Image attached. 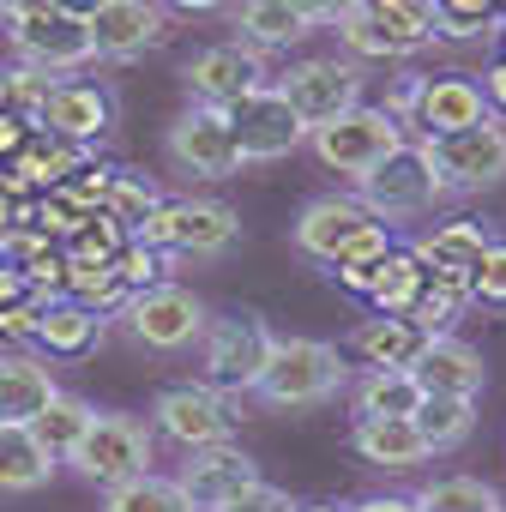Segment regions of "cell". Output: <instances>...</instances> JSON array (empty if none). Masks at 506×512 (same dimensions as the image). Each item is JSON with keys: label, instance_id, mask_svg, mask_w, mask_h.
Returning a JSON list of instances; mask_svg holds the SVG:
<instances>
[{"label": "cell", "instance_id": "obj_1", "mask_svg": "<svg viewBox=\"0 0 506 512\" xmlns=\"http://www.w3.org/2000/svg\"><path fill=\"white\" fill-rule=\"evenodd\" d=\"M350 386V362L338 344L326 338H278L266 344V368L253 380L247 398H260L266 410H314V404H332L338 392Z\"/></svg>", "mask_w": 506, "mask_h": 512}, {"label": "cell", "instance_id": "obj_2", "mask_svg": "<svg viewBox=\"0 0 506 512\" xmlns=\"http://www.w3.org/2000/svg\"><path fill=\"white\" fill-rule=\"evenodd\" d=\"M356 199L392 229V223L428 217V211L446 199V187H440V175H434L428 145H422V139H404V145H392L368 175H356Z\"/></svg>", "mask_w": 506, "mask_h": 512}, {"label": "cell", "instance_id": "obj_3", "mask_svg": "<svg viewBox=\"0 0 506 512\" xmlns=\"http://www.w3.org/2000/svg\"><path fill=\"white\" fill-rule=\"evenodd\" d=\"M0 25H7V43H13V55H19L25 67H37V73H55V79H67V73H85V67L97 61L85 19L61 13L55 0H13V13L0 19Z\"/></svg>", "mask_w": 506, "mask_h": 512}, {"label": "cell", "instance_id": "obj_4", "mask_svg": "<svg viewBox=\"0 0 506 512\" xmlns=\"http://www.w3.org/2000/svg\"><path fill=\"white\" fill-rule=\"evenodd\" d=\"M205 320H211V308L193 296V290H181V284H145V290H133L127 302H121V332H127V344H139V350H151V356H181V350H193L199 344V332H205Z\"/></svg>", "mask_w": 506, "mask_h": 512}, {"label": "cell", "instance_id": "obj_5", "mask_svg": "<svg viewBox=\"0 0 506 512\" xmlns=\"http://www.w3.org/2000/svg\"><path fill=\"white\" fill-rule=\"evenodd\" d=\"M235 235H241V223L223 199H157L151 217L133 229V241H145L157 253H193V260H223Z\"/></svg>", "mask_w": 506, "mask_h": 512}, {"label": "cell", "instance_id": "obj_6", "mask_svg": "<svg viewBox=\"0 0 506 512\" xmlns=\"http://www.w3.org/2000/svg\"><path fill=\"white\" fill-rule=\"evenodd\" d=\"M67 464H73L85 482L115 488V482H127V476H139V470L157 464V428L139 422V416H121V410H97Z\"/></svg>", "mask_w": 506, "mask_h": 512}, {"label": "cell", "instance_id": "obj_7", "mask_svg": "<svg viewBox=\"0 0 506 512\" xmlns=\"http://www.w3.org/2000/svg\"><path fill=\"white\" fill-rule=\"evenodd\" d=\"M223 121H229V133H235L241 163H278V157H290V151L308 145V121L284 103V91H278L272 79L253 85V91L235 97V103H223Z\"/></svg>", "mask_w": 506, "mask_h": 512}, {"label": "cell", "instance_id": "obj_8", "mask_svg": "<svg viewBox=\"0 0 506 512\" xmlns=\"http://www.w3.org/2000/svg\"><path fill=\"white\" fill-rule=\"evenodd\" d=\"M410 133L386 115V109H368V103H356V109H344V115H332V121H320L314 133H308V145H314V157H320V169H332V175H368L392 145H404Z\"/></svg>", "mask_w": 506, "mask_h": 512}, {"label": "cell", "instance_id": "obj_9", "mask_svg": "<svg viewBox=\"0 0 506 512\" xmlns=\"http://www.w3.org/2000/svg\"><path fill=\"white\" fill-rule=\"evenodd\" d=\"M428 157H434V175L446 193H488L506 181V127L500 115L476 121V127H458V133H434L422 139Z\"/></svg>", "mask_w": 506, "mask_h": 512}, {"label": "cell", "instance_id": "obj_10", "mask_svg": "<svg viewBox=\"0 0 506 512\" xmlns=\"http://www.w3.org/2000/svg\"><path fill=\"white\" fill-rule=\"evenodd\" d=\"M266 344H272V326L260 314H229V320H205L199 332V362H205V386L229 392V398H247L253 380L266 368Z\"/></svg>", "mask_w": 506, "mask_h": 512}, {"label": "cell", "instance_id": "obj_11", "mask_svg": "<svg viewBox=\"0 0 506 512\" xmlns=\"http://www.w3.org/2000/svg\"><path fill=\"white\" fill-rule=\"evenodd\" d=\"M163 151H169V163H175L181 175H193V181H229V175L247 169L241 151H235V133H229L223 109H211V103H187V109L169 121Z\"/></svg>", "mask_w": 506, "mask_h": 512}, {"label": "cell", "instance_id": "obj_12", "mask_svg": "<svg viewBox=\"0 0 506 512\" xmlns=\"http://www.w3.org/2000/svg\"><path fill=\"white\" fill-rule=\"evenodd\" d=\"M235 398L229 392H217V386H169V392H157V404H151V428L169 440V446H181V452H199V446H217V440H229L235 434Z\"/></svg>", "mask_w": 506, "mask_h": 512}, {"label": "cell", "instance_id": "obj_13", "mask_svg": "<svg viewBox=\"0 0 506 512\" xmlns=\"http://www.w3.org/2000/svg\"><path fill=\"white\" fill-rule=\"evenodd\" d=\"M272 85H278L284 103L308 121V133H314L320 121H332V115H344V109L362 103V67H356V61H338V55H308V61L284 67Z\"/></svg>", "mask_w": 506, "mask_h": 512}, {"label": "cell", "instance_id": "obj_14", "mask_svg": "<svg viewBox=\"0 0 506 512\" xmlns=\"http://www.w3.org/2000/svg\"><path fill=\"white\" fill-rule=\"evenodd\" d=\"M266 79H272L266 49H253V43H241V37L211 43V49H199V55L181 67L187 97H193V103H211V109H223V103L247 97L253 85H266Z\"/></svg>", "mask_w": 506, "mask_h": 512}, {"label": "cell", "instance_id": "obj_15", "mask_svg": "<svg viewBox=\"0 0 506 512\" xmlns=\"http://www.w3.org/2000/svg\"><path fill=\"white\" fill-rule=\"evenodd\" d=\"M97 61H139L145 49L169 43V13L163 0H103V7L85 19Z\"/></svg>", "mask_w": 506, "mask_h": 512}, {"label": "cell", "instance_id": "obj_16", "mask_svg": "<svg viewBox=\"0 0 506 512\" xmlns=\"http://www.w3.org/2000/svg\"><path fill=\"white\" fill-rule=\"evenodd\" d=\"M374 223H380V217H374L356 193H320V199H308L302 217L290 223V241H296V253H308V260L332 266L338 253H344L356 235H368Z\"/></svg>", "mask_w": 506, "mask_h": 512}, {"label": "cell", "instance_id": "obj_17", "mask_svg": "<svg viewBox=\"0 0 506 512\" xmlns=\"http://www.w3.org/2000/svg\"><path fill=\"white\" fill-rule=\"evenodd\" d=\"M109 121H115V97L103 85H91V79H55L31 127H43L49 139H67V145H91V139L109 133Z\"/></svg>", "mask_w": 506, "mask_h": 512}, {"label": "cell", "instance_id": "obj_18", "mask_svg": "<svg viewBox=\"0 0 506 512\" xmlns=\"http://www.w3.org/2000/svg\"><path fill=\"white\" fill-rule=\"evenodd\" d=\"M488 97L476 79H416V97H410V139H434V133H458V127H476L488 121Z\"/></svg>", "mask_w": 506, "mask_h": 512}, {"label": "cell", "instance_id": "obj_19", "mask_svg": "<svg viewBox=\"0 0 506 512\" xmlns=\"http://www.w3.org/2000/svg\"><path fill=\"white\" fill-rule=\"evenodd\" d=\"M410 374L422 380V392H452V398H482L488 386V368H482V350L464 344L458 332H428Z\"/></svg>", "mask_w": 506, "mask_h": 512}, {"label": "cell", "instance_id": "obj_20", "mask_svg": "<svg viewBox=\"0 0 506 512\" xmlns=\"http://www.w3.org/2000/svg\"><path fill=\"white\" fill-rule=\"evenodd\" d=\"M253 476H260V464H253L241 446H229V440H217V446H199V452H187V464H181V488H187V500L199 506V512H211V506H223L235 488H247Z\"/></svg>", "mask_w": 506, "mask_h": 512}, {"label": "cell", "instance_id": "obj_21", "mask_svg": "<svg viewBox=\"0 0 506 512\" xmlns=\"http://www.w3.org/2000/svg\"><path fill=\"white\" fill-rule=\"evenodd\" d=\"M55 392H61V380H55L49 356L0 344V422H31Z\"/></svg>", "mask_w": 506, "mask_h": 512}, {"label": "cell", "instance_id": "obj_22", "mask_svg": "<svg viewBox=\"0 0 506 512\" xmlns=\"http://www.w3.org/2000/svg\"><path fill=\"white\" fill-rule=\"evenodd\" d=\"M350 446H356V458L374 464V470H416V464L434 458L410 416H356Z\"/></svg>", "mask_w": 506, "mask_h": 512}, {"label": "cell", "instance_id": "obj_23", "mask_svg": "<svg viewBox=\"0 0 506 512\" xmlns=\"http://www.w3.org/2000/svg\"><path fill=\"white\" fill-rule=\"evenodd\" d=\"M488 241H494L488 223H434L428 235L410 241V253H416V266H422L428 278H470L476 253H482Z\"/></svg>", "mask_w": 506, "mask_h": 512}, {"label": "cell", "instance_id": "obj_24", "mask_svg": "<svg viewBox=\"0 0 506 512\" xmlns=\"http://www.w3.org/2000/svg\"><path fill=\"white\" fill-rule=\"evenodd\" d=\"M422 326L416 320H404V314H374V320H362L356 332H350V356H362L368 368H410L416 362V350H422Z\"/></svg>", "mask_w": 506, "mask_h": 512}, {"label": "cell", "instance_id": "obj_25", "mask_svg": "<svg viewBox=\"0 0 506 512\" xmlns=\"http://www.w3.org/2000/svg\"><path fill=\"white\" fill-rule=\"evenodd\" d=\"M235 31H241V43L266 49V55L296 49L302 37H314V25L290 7V0H241V7H235Z\"/></svg>", "mask_w": 506, "mask_h": 512}, {"label": "cell", "instance_id": "obj_26", "mask_svg": "<svg viewBox=\"0 0 506 512\" xmlns=\"http://www.w3.org/2000/svg\"><path fill=\"white\" fill-rule=\"evenodd\" d=\"M97 338H103L97 308H85V302H43V308H37L31 344H43L49 356H85Z\"/></svg>", "mask_w": 506, "mask_h": 512}, {"label": "cell", "instance_id": "obj_27", "mask_svg": "<svg viewBox=\"0 0 506 512\" xmlns=\"http://www.w3.org/2000/svg\"><path fill=\"white\" fill-rule=\"evenodd\" d=\"M91 416H97V410H91L79 392H55V398H49V404H43L31 422H25V428H31V440H37V446H43L55 464H67V458H73V446L85 440Z\"/></svg>", "mask_w": 506, "mask_h": 512}, {"label": "cell", "instance_id": "obj_28", "mask_svg": "<svg viewBox=\"0 0 506 512\" xmlns=\"http://www.w3.org/2000/svg\"><path fill=\"white\" fill-rule=\"evenodd\" d=\"M55 476V458L31 440L25 422H0V494H37Z\"/></svg>", "mask_w": 506, "mask_h": 512}, {"label": "cell", "instance_id": "obj_29", "mask_svg": "<svg viewBox=\"0 0 506 512\" xmlns=\"http://www.w3.org/2000/svg\"><path fill=\"white\" fill-rule=\"evenodd\" d=\"M416 404H422V380L410 368H368L350 386L356 416H416Z\"/></svg>", "mask_w": 506, "mask_h": 512}, {"label": "cell", "instance_id": "obj_30", "mask_svg": "<svg viewBox=\"0 0 506 512\" xmlns=\"http://www.w3.org/2000/svg\"><path fill=\"white\" fill-rule=\"evenodd\" d=\"M416 434L428 440V452H452V446H464L470 440V428H476V398H452V392H422V404H416Z\"/></svg>", "mask_w": 506, "mask_h": 512}, {"label": "cell", "instance_id": "obj_31", "mask_svg": "<svg viewBox=\"0 0 506 512\" xmlns=\"http://www.w3.org/2000/svg\"><path fill=\"white\" fill-rule=\"evenodd\" d=\"M362 13L404 49V61L440 37V25H434V0H362Z\"/></svg>", "mask_w": 506, "mask_h": 512}, {"label": "cell", "instance_id": "obj_32", "mask_svg": "<svg viewBox=\"0 0 506 512\" xmlns=\"http://www.w3.org/2000/svg\"><path fill=\"white\" fill-rule=\"evenodd\" d=\"M103 494H109L103 512H199L187 500V488L175 476H157V470H139V476H127V482H115Z\"/></svg>", "mask_w": 506, "mask_h": 512}, {"label": "cell", "instance_id": "obj_33", "mask_svg": "<svg viewBox=\"0 0 506 512\" xmlns=\"http://www.w3.org/2000/svg\"><path fill=\"white\" fill-rule=\"evenodd\" d=\"M422 512H500L506 500H500V488L494 482H482V476H440V482H428L422 494H410Z\"/></svg>", "mask_w": 506, "mask_h": 512}, {"label": "cell", "instance_id": "obj_34", "mask_svg": "<svg viewBox=\"0 0 506 512\" xmlns=\"http://www.w3.org/2000/svg\"><path fill=\"white\" fill-rule=\"evenodd\" d=\"M416 290H422L416 253H410V247H392L386 266H380V278H374V290H368V302H374V314H404V308L416 302Z\"/></svg>", "mask_w": 506, "mask_h": 512}, {"label": "cell", "instance_id": "obj_35", "mask_svg": "<svg viewBox=\"0 0 506 512\" xmlns=\"http://www.w3.org/2000/svg\"><path fill=\"white\" fill-rule=\"evenodd\" d=\"M67 296L73 302H85V308H121L127 302V290H121V278H115V266L109 260H67Z\"/></svg>", "mask_w": 506, "mask_h": 512}, {"label": "cell", "instance_id": "obj_36", "mask_svg": "<svg viewBox=\"0 0 506 512\" xmlns=\"http://www.w3.org/2000/svg\"><path fill=\"white\" fill-rule=\"evenodd\" d=\"M163 193L151 187V181H139V175H121V169H109V187H103V211L133 235L145 217H151V205H157Z\"/></svg>", "mask_w": 506, "mask_h": 512}, {"label": "cell", "instance_id": "obj_37", "mask_svg": "<svg viewBox=\"0 0 506 512\" xmlns=\"http://www.w3.org/2000/svg\"><path fill=\"white\" fill-rule=\"evenodd\" d=\"M127 241V229L109 217V211H85L73 229H67V260H115Z\"/></svg>", "mask_w": 506, "mask_h": 512}, {"label": "cell", "instance_id": "obj_38", "mask_svg": "<svg viewBox=\"0 0 506 512\" xmlns=\"http://www.w3.org/2000/svg\"><path fill=\"white\" fill-rule=\"evenodd\" d=\"M49 85H55V73H37V67H7L0 73V115H19V121H37V109H43V97H49Z\"/></svg>", "mask_w": 506, "mask_h": 512}, {"label": "cell", "instance_id": "obj_39", "mask_svg": "<svg viewBox=\"0 0 506 512\" xmlns=\"http://www.w3.org/2000/svg\"><path fill=\"white\" fill-rule=\"evenodd\" d=\"M500 13V0H434L440 37H482V25Z\"/></svg>", "mask_w": 506, "mask_h": 512}, {"label": "cell", "instance_id": "obj_40", "mask_svg": "<svg viewBox=\"0 0 506 512\" xmlns=\"http://www.w3.org/2000/svg\"><path fill=\"white\" fill-rule=\"evenodd\" d=\"M470 302H488V308H506V241H488L470 266Z\"/></svg>", "mask_w": 506, "mask_h": 512}, {"label": "cell", "instance_id": "obj_41", "mask_svg": "<svg viewBox=\"0 0 506 512\" xmlns=\"http://www.w3.org/2000/svg\"><path fill=\"white\" fill-rule=\"evenodd\" d=\"M115 278H121V290L133 296V290H145V284H157V247H145V241H121V253H115Z\"/></svg>", "mask_w": 506, "mask_h": 512}, {"label": "cell", "instance_id": "obj_42", "mask_svg": "<svg viewBox=\"0 0 506 512\" xmlns=\"http://www.w3.org/2000/svg\"><path fill=\"white\" fill-rule=\"evenodd\" d=\"M211 512H296V500L278 488V482H266V476H253L247 488H235L223 506H211Z\"/></svg>", "mask_w": 506, "mask_h": 512}, {"label": "cell", "instance_id": "obj_43", "mask_svg": "<svg viewBox=\"0 0 506 512\" xmlns=\"http://www.w3.org/2000/svg\"><path fill=\"white\" fill-rule=\"evenodd\" d=\"M290 7L320 31V25H338V19H350L356 7H362V0H290Z\"/></svg>", "mask_w": 506, "mask_h": 512}, {"label": "cell", "instance_id": "obj_44", "mask_svg": "<svg viewBox=\"0 0 506 512\" xmlns=\"http://www.w3.org/2000/svg\"><path fill=\"white\" fill-rule=\"evenodd\" d=\"M31 296V278L13 266V260H0V308H13V302H25Z\"/></svg>", "mask_w": 506, "mask_h": 512}, {"label": "cell", "instance_id": "obj_45", "mask_svg": "<svg viewBox=\"0 0 506 512\" xmlns=\"http://www.w3.org/2000/svg\"><path fill=\"white\" fill-rule=\"evenodd\" d=\"M482 97H488V109H494V115H506V55L482 73Z\"/></svg>", "mask_w": 506, "mask_h": 512}, {"label": "cell", "instance_id": "obj_46", "mask_svg": "<svg viewBox=\"0 0 506 512\" xmlns=\"http://www.w3.org/2000/svg\"><path fill=\"white\" fill-rule=\"evenodd\" d=\"M344 512H422L410 494H368V500H356V506H344Z\"/></svg>", "mask_w": 506, "mask_h": 512}, {"label": "cell", "instance_id": "obj_47", "mask_svg": "<svg viewBox=\"0 0 506 512\" xmlns=\"http://www.w3.org/2000/svg\"><path fill=\"white\" fill-rule=\"evenodd\" d=\"M25 127H31V121H19V115H0V157H13V151L31 139Z\"/></svg>", "mask_w": 506, "mask_h": 512}, {"label": "cell", "instance_id": "obj_48", "mask_svg": "<svg viewBox=\"0 0 506 512\" xmlns=\"http://www.w3.org/2000/svg\"><path fill=\"white\" fill-rule=\"evenodd\" d=\"M163 7H175V13H217V7H229V0H163Z\"/></svg>", "mask_w": 506, "mask_h": 512}, {"label": "cell", "instance_id": "obj_49", "mask_svg": "<svg viewBox=\"0 0 506 512\" xmlns=\"http://www.w3.org/2000/svg\"><path fill=\"white\" fill-rule=\"evenodd\" d=\"M55 7H61V13H73V19H91L103 0H55Z\"/></svg>", "mask_w": 506, "mask_h": 512}, {"label": "cell", "instance_id": "obj_50", "mask_svg": "<svg viewBox=\"0 0 506 512\" xmlns=\"http://www.w3.org/2000/svg\"><path fill=\"white\" fill-rule=\"evenodd\" d=\"M7 223H13V199H7V187H0V235H7Z\"/></svg>", "mask_w": 506, "mask_h": 512}, {"label": "cell", "instance_id": "obj_51", "mask_svg": "<svg viewBox=\"0 0 506 512\" xmlns=\"http://www.w3.org/2000/svg\"><path fill=\"white\" fill-rule=\"evenodd\" d=\"M296 512H344V506H296Z\"/></svg>", "mask_w": 506, "mask_h": 512}, {"label": "cell", "instance_id": "obj_52", "mask_svg": "<svg viewBox=\"0 0 506 512\" xmlns=\"http://www.w3.org/2000/svg\"><path fill=\"white\" fill-rule=\"evenodd\" d=\"M7 13H13V0H0V19H7Z\"/></svg>", "mask_w": 506, "mask_h": 512}, {"label": "cell", "instance_id": "obj_53", "mask_svg": "<svg viewBox=\"0 0 506 512\" xmlns=\"http://www.w3.org/2000/svg\"><path fill=\"white\" fill-rule=\"evenodd\" d=\"M500 512H506V506H500Z\"/></svg>", "mask_w": 506, "mask_h": 512}]
</instances>
